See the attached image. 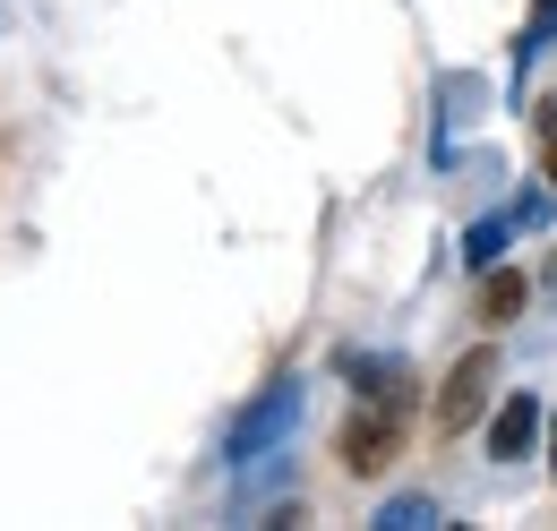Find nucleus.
<instances>
[{"label":"nucleus","mask_w":557,"mask_h":531,"mask_svg":"<svg viewBox=\"0 0 557 531\" xmlns=\"http://www.w3.org/2000/svg\"><path fill=\"white\" fill-rule=\"evenodd\" d=\"M532 429H541V403L515 395L497 411V429H488V446H497V464H515V455H532Z\"/></svg>","instance_id":"nucleus-3"},{"label":"nucleus","mask_w":557,"mask_h":531,"mask_svg":"<svg viewBox=\"0 0 557 531\" xmlns=\"http://www.w3.org/2000/svg\"><path fill=\"white\" fill-rule=\"evenodd\" d=\"M283 420H292V386H275V395L258 403L249 420H240V437H232V455H258L267 437H283Z\"/></svg>","instance_id":"nucleus-4"},{"label":"nucleus","mask_w":557,"mask_h":531,"mask_svg":"<svg viewBox=\"0 0 557 531\" xmlns=\"http://www.w3.org/2000/svg\"><path fill=\"white\" fill-rule=\"evenodd\" d=\"M541 172H549V189H557V129H549V146H541Z\"/></svg>","instance_id":"nucleus-7"},{"label":"nucleus","mask_w":557,"mask_h":531,"mask_svg":"<svg viewBox=\"0 0 557 531\" xmlns=\"http://www.w3.org/2000/svg\"><path fill=\"white\" fill-rule=\"evenodd\" d=\"M523 300H532V283H523V274H488V283H481V318H488V326L523 318Z\"/></svg>","instance_id":"nucleus-5"},{"label":"nucleus","mask_w":557,"mask_h":531,"mask_svg":"<svg viewBox=\"0 0 557 531\" xmlns=\"http://www.w3.org/2000/svg\"><path fill=\"white\" fill-rule=\"evenodd\" d=\"M549 471H557V429H549Z\"/></svg>","instance_id":"nucleus-8"},{"label":"nucleus","mask_w":557,"mask_h":531,"mask_svg":"<svg viewBox=\"0 0 557 531\" xmlns=\"http://www.w3.org/2000/svg\"><path fill=\"white\" fill-rule=\"evenodd\" d=\"M488 386H497V351L472 343V351L446 369V386H437V437H463V429L488 411Z\"/></svg>","instance_id":"nucleus-2"},{"label":"nucleus","mask_w":557,"mask_h":531,"mask_svg":"<svg viewBox=\"0 0 557 531\" xmlns=\"http://www.w3.org/2000/svg\"><path fill=\"white\" fill-rule=\"evenodd\" d=\"M395 446H404V395H369V403L344 420V437H335V455H344L351 480L386 471V464H395Z\"/></svg>","instance_id":"nucleus-1"},{"label":"nucleus","mask_w":557,"mask_h":531,"mask_svg":"<svg viewBox=\"0 0 557 531\" xmlns=\"http://www.w3.org/2000/svg\"><path fill=\"white\" fill-rule=\"evenodd\" d=\"M377 523H395V531H420V523H437V506H429V497H395V506H377Z\"/></svg>","instance_id":"nucleus-6"}]
</instances>
